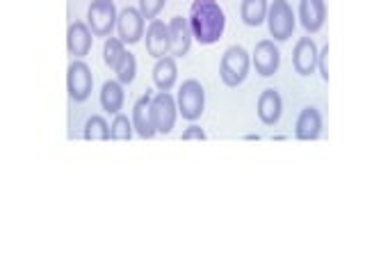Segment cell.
Segmentation results:
<instances>
[{
    "mask_svg": "<svg viewBox=\"0 0 365 274\" xmlns=\"http://www.w3.org/2000/svg\"><path fill=\"white\" fill-rule=\"evenodd\" d=\"M267 0H242V5H240V16L247 26H260L267 19Z\"/></svg>",
    "mask_w": 365,
    "mask_h": 274,
    "instance_id": "20",
    "label": "cell"
},
{
    "mask_svg": "<svg viewBox=\"0 0 365 274\" xmlns=\"http://www.w3.org/2000/svg\"><path fill=\"white\" fill-rule=\"evenodd\" d=\"M91 87H94V76H91V68L83 60H73L66 68V89L68 96L76 103H83L89 98Z\"/></svg>",
    "mask_w": 365,
    "mask_h": 274,
    "instance_id": "5",
    "label": "cell"
},
{
    "mask_svg": "<svg viewBox=\"0 0 365 274\" xmlns=\"http://www.w3.org/2000/svg\"><path fill=\"white\" fill-rule=\"evenodd\" d=\"M85 140H110V126L101 114H91L85 121Z\"/></svg>",
    "mask_w": 365,
    "mask_h": 274,
    "instance_id": "21",
    "label": "cell"
},
{
    "mask_svg": "<svg viewBox=\"0 0 365 274\" xmlns=\"http://www.w3.org/2000/svg\"><path fill=\"white\" fill-rule=\"evenodd\" d=\"M281 110H283V101L279 96V91L274 87H267L258 96V117H260V121L267 123V126H274L281 119Z\"/></svg>",
    "mask_w": 365,
    "mask_h": 274,
    "instance_id": "16",
    "label": "cell"
},
{
    "mask_svg": "<svg viewBox=\"0 0 365 274\" xmlns=\"http://www.w3.org/2000/svg\"><path fill=\"white\" fill-rule=\"evenodd\" d=\"M91 28L83 21H73L66 30V49L68 55H73L76 60H83L85 55H89L91 44H94V37H91Z\"/></svg>",
    "mask_w": 365,
    "mask_h": 274,
    "instance_id": "10",
    "label": "cell"
},
{
    "mask_svg": "<svg viewBox=\"0 0 365 274\" xmlns=\"http://www.w3.org/2000/svg\"><path fill=\"white\" fill-rule=\"evenodd\" d=\"M178 80V66H176V57L174 55H165L158 57L153 64V83L160 91H171V87L176 85Z\"/></svg>",
    "mask_w": 365,
    "mask_h": 274,
    "instance_id": "15",
    "label": "cell"
},
{
    "mask_svg": "<svg viewBox=\"0 0 365 274\" xmlns=\"http://www.w3.org/2000/svg\"><path fill=\"white\" fill-rule=\"evenodd\" d=\"M327 55H329V44H324V46H322V51H319V60H317V64H319V73H322V78H324V80H329Z\"/></svg>",
    "mask_w": 365,
    "mask_h": 274,
    "instance_id": "26",
    "label": "cell"
},
{
    "mask_svg": "<svg viewBox=\"0 0 365 274\" xmlns=\"http://www.w3.org/2000/svg\"><path fill=\"white\" fill-rule=\"evenodd\" d=\"M319 60V51L313 41V37H302L294 46V53H292V64L297 68V73L302 76H311L317 66Z\"/></svg>",
    "mask_w": 365,
    "mask_h": 274,
    "instance_id": "12",
    "label": "cell"
},
{
    "mask_svg": "<svg viewBox=\"0 0 365 274\" xmlns=\"http://www.w3.org/2000/svg\"><path fill=\"white\" fill-rule=\"evenodd\" d=\"M171 51V34H169V23L163 19H153L146 28V53L151 57H165Z\"/></svg>",
    "mask_w": 365,
    "mask_h": 274,
    "instance_id": "9",
    "label": "cell"
},
{
    "mask_svg": "<svg viewBox=\"0 0 365 274\" xmlns=\"http://www.w3.org/2000/svg\"><path fill=\"white\" fill-rule=\"evenodd\" d=\"M267 26L269 34L277 41H285L292 37L294 32V14L288 0H274L267 11Z\"/></svg>",
    "mask_w": 365,
    "mask_h": 274,
    "instance_id": "6",
    "label": "cell"
},
{
    "mask_svg": "<svg viewBox=\"0 0 365 274\" xmlns=\"http://www.w3.org/2000/svg\"><path fill=\"white\" fill-rule=\"evenodd\" d=\"M299 19L308 32H317L327 19L324 0H299Z\"/></svg>",
    "mask_w": 365,
    "mask_h": 274,
    "instance_id": "17",
    "label": "cell"
},
{
    "mask_svg": "<svg viewBox=\"0 0 365 274\" xmlns=\"http://www.w3.org/2000/svg\"><path fill=\"white\" fill-rule=\"evenodd\" d=\"M151 94H144L135 101L133 106V126L135 133L144 137V140H151V137L158 135L155 126H153V117H151Z\"/></svg>",
    "mask_w": 365,
    "mask_h": 274,
    "instance_id": "14",
    "label": "cell"
},
{
    "mask_svg": "<svg viewBox=\"0 0 365 274\" xmlns=\"http://www.w3.org/2000/svg\"><path fill=\"white\" fill-rule=\"evenodd\" d=\"M123 85L119 80H106L101 87V106L110 114H119V110L123 108Z\"/></svg>",
    "mask_w": 365,
    "mask_h": 274,
    "instance_id": "19",
    "label": "cell"
},
{
    "mask_svg": "<svg viewBox=\"0 0 365 274\" xmlns=\"http://www.w3.org/2000/svg\"><path fill=\"white\" fill-rule=\"evenodd\" d=\"M133 131H135V126H133V119H128L125 114H117L110 126V140H119V142H125V140H130L133 137Z\"/></svg>",
    "mask_w": 365,
    "mask_h": 274,
    "instance_id": "24",
    "label": "cell"
},
{
    "mask_svg": "<svg viewBox=\"0 0 365 274\" xmlns=\"http://www.w3.org/2000/svg\"><path fill=\"white\" fill-rule=\"evenodd\" d=\"M281 64V51L274 46V41L269 39H262L256 44V51H254V66L260 76H274L277 68Z\"/></svg>",
    "mask_w": 365,
    "mask_h": 274,
    "instance_id": "13",
    "label": "cell"
},
{
    "mask_svg": "<svg viewBox=\"0 0 365 274\" xmlns=\"http://www.w3.org/2000/svg\"><path fill=\"white\" fill-rule=\"evenodd\" d=\"M182 140H205V133L201 131V126H190V128L182 133Z\"/></svg>",
    "mask_w": 365,
    "mask_h": 274,
    "instance_id": "27",
    "label": "cell"
},
{
    "mask_svg": "<svg viewBox=\"0 0 365 274\" xmlns=\"http://www.w3.org/2000/svg\"><path fill=\"white\" fill-rule=\"evenodd\" d=\"M176 114H178V103L176 98L169 94V91H158V94L151 98V117H153V126L158 133H171L176 123Z\"/></svg>",
    "mask_w": 365,
    "mask_h": 274,
    "instance_id": "7",
    "label": "cell"
},
{
    "mask_svg": "<svg viewBox=\"0 0 365 274\" xmlns=\"http://www.w3.org/2000/svg\"><path fill=\"white\" fill-rule=\"evenodd\" d=\"M169 34H171V51H169V55L185 57L190 53V46H192V39H194L190 19L180 16V14L171 16V21H169Z\"/></svg>",
    "mask_w": 365,
    "mask_h": 274,
    "instance_id": "11",
    "label": "cell"
},
{
    "mask_svg": "<svg viewBox=\"0 0 365 274\" xmlns=\"http://www.w3.org/2000/svg\"><path fill=\"white\" fill-rule=\"evenodd\" d=\"M249 64H251V57L242 46L226 49L222 55V64H220V76L224 80V85L237 87L240 83H245V78L249 73Z\"/></svg>",
    "mask_w": 365,
    "mask_h": 274,
    "instance_id": "2",
    "label": "cell"
},
{
    "mask_svg": "<svg viewBox=\"0 0 365 274\" xmlns=\"http://www.w3.org/2000/svg\"><path fill=\"white\" fill-rule=\"evenodd\" d=\"M319 133H322V117H319L317 108L313 106L304 108L299 119H297L294 135L299 137V140H317Z\"/></svg>",
    "mask_w": 365,
    "mask_h": 274,
    "instance_id": "18",
    "label": "cell"
},
{
    "mask_svg": "<svg viewBox=\"0 0 365 274\" xmlns=\"http://www.w3.org/2000/svg\"><path fill=\"white\" fill-rule=\"evenodd\" d=\"M178 112L182 114V119L187 121H197L201 114H203V108H205V91H203V85L199 80H185V83L180 85L178 89Z\"/></svg>",
    "mask_w": 365,
    "mask_h": 274,
    "instance_id": "4",
    "label": "cell"
},
{
    "mask_svg": "<svg viewBox=\"0 0 365 274\" xmlns=\"http://www.w3.org/2000/svg\"><path fill=\"white\" fill-rule=\"evenodd\" d=\"M190 26L192 34L199 44H215L220 41L226 28V14L217 0H192L190 7Z\"/></svg>",
    "mask_w": 365,
    "mask_h": 274,
    "instance_id": "1",
    "label": "cell"
},
{
    "mask_svg": "<svg viewBox=\"0 0 365 274\" xmlns=\"http://www.w3.org/2000/svg\"><path fill=\"white\" fill-rule=\"evenodd\" d=\"M123 53H125V46L119 37H108L106 44H103V62H106L110 68H114L121 62Z\"/></svg>",
    "mask_w": 365,
    "mask_h": 274,
    "instance_id": "23",
    "label": "cell"
},
{
    "mask_svg": "<svg viewBox=\"0 0 365 274\" xmlns=\"http://www.w3.org/2000/svg\"><path fill=\"white\" fill-rule=\"evenodd\" d=\"M114 73H117V80L121 85H130L133 80H135V73H137V60H135V55L125 51L123 57H121V62L112 68Z\"/></svg>",
    "mask_w": 365,
    "mask_h": 274,
    "instance_id": "22",
    "label": "cell"
},
{
    "mask_svg": "<svg viewBox=\"0 0 365 274\" xmlns=\"http://www.w3.org/2000/svg\"><path fill=\"white\" fill-rule=\"evenodd\" d=\"M165 3H167V0H140V11H142V16L148 19V21L158 19L160 11L165 9Z\"/></svg>",
    "mask_w": 365,
    "mask_h": 274,
    "instance_id": "25",
    "label": "cell"
},
{
    "mask_svg": "<svg viewBox=\"0 0 365 274\" xmlns=\"http://www.w3.org/2000/svg\"><path fill=\"white\" fill-rule=\"evenodd\" d=\"M119 11L114 0H91L87 9V26L94 32V37H110L117 28Z\"/></svg>",
    "mask_w": 365,
    "mask_h": 274,
    "instance_id": "3",
    "label": "cell"
},
{
    "mask_svg": "<svg viewBox=\"0 0 365 274\" xmlns=\"http://www.w3.org/2000/svg\"><path fill=\"white\" fill-rule=\"evenodd\" d=\"M117 32L123 44H137L144 37V16L137 7H123L117 19Z\"/></svg>",
    "mask_w": 365,
    "mask_h": 274,
    "instance_id": "8",
    "label": "cell"
}]
</instances>
